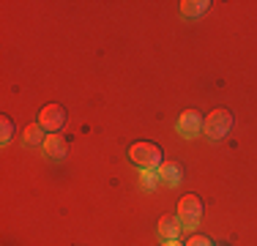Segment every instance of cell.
Returning <instances> with one entry per match:
<instances>
[{
    "label": "cell",
    "instance_id": "obj_1",
    "mask_svg": "<svg viewBox=\"0 0 257 246\" xmlns=\"http://www.w3.org/2000/svg\"><path fill=\"white\" fill-rule=\"evenodd\" d=\"M128 159H132L134 164H137L140 170H159L164 164V153L162 148L156 143H148V140H143V143H134L128 148Z\"/></svg>",
    "mask_w": 257,
    "mask_h": 246
},
{
    "label": "cell",
    "instance_id": "obj_2",
    "mask_svg": "<svg viewBox=\"0 0 257 246\" xmlns=\"http://www.w3.org/2000/svg\"><path fill=\"white\" fill-rule=\"evenodd\" d=\"M230 129H232V112L224 107L213 109V112L203 120V134L208 140H224L230 134Z\"/></svg>",
    "mask_w": 257,
    "mask_h": 246
},
{
    "label": "cell",
    "instance_id": "obj_3",
    "mask_svg": "<svg viewBox=\"0 0 257 246\" xmlns=\"http://www.w3.org/2000/svg\"><path fill=\"white\" fill-rule=\"evenodd\" d=\"M178 221H181V227L183 230H189L192 232L194 227L200 224V219H203V200H200L197 194H186V197H181V202H178Z\"/></svg>",
    "mask_w": 257,
    "mask_h": 246
},
{
    "label": "cell",
    "instance_id": "obj_4",
    "mask_svg": "<svg viewBox=\"0 0 257 246\" xmlns=\"http://www.w3.org/2000/svg\"><path fill=\"white\" fill-rule=\"evenodd\" d=\"M36 123H39L47 134H60V129L66 126V109L60 107V104H47V107L39 109Z\"/></svg>",
    "mask_w": 257,
    "mask_h": 246
},
{
    "label": "cell",
    "instance_id": "obj_5",
    "mask_svg": "<svg viewBox=\"0 0 257 246\" xmlns=\"http://www.w3.org/2000/svg\"><path fill=\"white\" fill-rule=\"evenodd\" d=\"M175 132H178L183 140L197 137V134L203 132V115H200L197 109H186V112H181L178 123H175Z\"/></svg>",
    "mask_w": 257,
    "mask_h": 246
},
{
    "label": "cell",
    "instance_id": "obj_6",
    "mask_svg": "<svg viewBox=\"0 0 257 246\" xmlns=\"http://www.w3.org/2000/svg\"><path fill=\"white\" fill-rule=\"evenodd\" d=\"M41 151H44L47 159L60 162V159H66V153H69V143H66V137H60V134H47Z\"/></svg>",
    "mask_w": 257,
    "mask_h": 246
},
{
    "label": "cell",
    "instance_id": "obj_7",
    "mask_svg": "<svg viewBox=\"0 0 257 246\" xmlns=\"http://www.w3.org/2000/svg\"><path fill=\"white\" fill-rule=\"evenodd\" d=\"M156 172H159V183H164L170 189L181 186V181H183V167L178 162H164Z\"/></svg>",
    "mask_w": 257,
    "mask_h": 246
},
{
    "label": "cell",
    "instance_id": "obj_8",
    "mask_svg": "<svg viewBox=\"0 0 257 246\" xmlns=\"http://www.w3.org/2000/svg\"><path fill=\"white\" fill-rule=\"evenodd\" d=\"M181 221L178 216H173V213H164L162 219H159V235H162V241H178L181 235Z\"/></svg>",
    "mask_w": 257,
    "mask_h": 246
},
{
    "label": "cell",
    "instance_id": "obj_9",
    "mask_svg": "<svg viewBox=\"0 0 257 246\" xmlns=\"http://www.w3.org/2000/svg\"><path fill=\"white\" fill-rule=\"evenodd\" d=\"M208 6H211V0H183V3H181V14L189 17V20H194V17L205 14Z\"/></svg>",
    "mask_w": 257,
    "mask_h": 246
},
{
    "label": "cell",
    "instance_id": "obj_10",
    "mask_svg": "<svg viewBox=\"0 0 257 246\" xmlns=\"http://www.w3.org/2000/svg\"><path fill=\"white\" fill-rule=\"evenodd\" d=\"M25 145H44V140H47V132L39 126V123H30V126L25 129Z\"/></svg>",
    "mask_w": 257,
    "mask_h": 246
},
{
    "label": "cell",
    "instance_id": "obj_11",
    "mask_svg": "<svg viewBox=\"0 0 257 246\" xmlns=\"http://www.w3.org/2000/svg\"><path fill=\"white\" fill-rule=\"evenodd\" d=\"M140 181H143L145 192H154V189L159 186V172L156 170H140Z\"/></svg>",
    "mask_w": 257,
    "mask_h": 246
},
{
    "label": "cell",
    "instance_id": "obj_12",
    "mask_svg": "<svg viewBox=\"0 0 257 246\" xmlns=\"http://www.w3.org/2000/svg\"><path fill=\"white\" fill-rule=\"evenodd\" d=\"M0 134H3V137H0V143H3V145H9L11 140H14V120H11L9 115L0 118Z\"/></svg>",
    "mask_w": 257,
    "mask_h": 246
},
{
    "label": "cell",
    "instance_id": "obj_13",
    "mask_svg": "<svg viewBox=\"0 0 257 246\" xmlns=\"http://www.w3.org/2000/svg\"><path fill=\"white\" fill-rule=\"evenodd\" d=\"M186 246H216V243H213L211 238H205V235H192L186 241Z\"/></svg>",
    "mask_w": 257,
    "mask_h": 246
},
{
    "label": "cell",
    "instance_id": "obj_14",
    "mask_svg": "<svg viewBox=\"0 0 257 246\" xmlns=\"http://www.w3.org/2000/svg\"><path fill=\"white\" fill-rule=\"evenodd\" d=\"M162 246H186V243H181V241H162Z\"/></svg>",
    "mask_w": 257,
    "mask_h": 246
}]
</instances>
